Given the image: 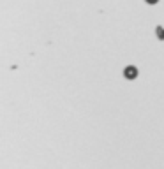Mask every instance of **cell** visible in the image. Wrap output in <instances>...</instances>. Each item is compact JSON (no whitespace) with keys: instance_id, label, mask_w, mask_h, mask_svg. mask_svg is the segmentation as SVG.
I'll use <instances>...</instances> for the list:
<instances>
[{"instance_id":"cell-1","label":"cell","mask_w":164,"mask_h":169,"mask_svg":"<svg viewBox=\"0 0 164 169\" xmlns=\"http://www.w3.org/2000/svg\"><path fill=\"white\" fill-rule=\"evenodd\" d=\"M124 76H125L127 79H134V78H138V69H136L134 65H129V67H125Z\"/></svg>"},{"instance_id":"cell-2","label":"cell","mask_w":164,"mask_h":169,"mask_svg":"<svg viewBox=\"0 0 164 169\" xmlns=\"http://www.w3.org/2000/svg\"><path fill=\"white\" fill-rule=\"evenodd\" d=\"M159 0H147V4H157Z\"/></svg>"},{"instance_id":"cell-3","label":"cell","mask_w":164,"mask_h":169,"mask_svg":"<svg viewBox=\"0 0 164 169\" xmlns=\"http://www.w3.org/2000/svg\"><path fill=\"white\" fill-rule=\"evenodd\" d=\"M157 34H159V35H161V37H164V32H163V30H161V28H159V30H157Z\"/></svg>"}]
</instances>
